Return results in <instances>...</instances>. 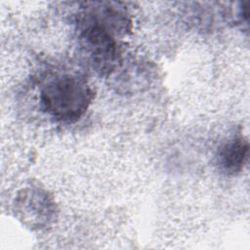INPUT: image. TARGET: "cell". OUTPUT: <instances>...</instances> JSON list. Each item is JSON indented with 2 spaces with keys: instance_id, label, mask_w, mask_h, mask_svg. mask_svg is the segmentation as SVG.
Segmentation results:
<instances>
[{
  "instance_id": "6da1fadb",
  "label": "cell",
  "mask_w": 250,
  "mask_h": 250,
  "mask_svg": "<svg viewBox=\"0 0 250 250\" xmlns=\"http://www.w3.org/2000/svg\"><path fill=\"white\" fill-rule=\"evenodd\" d=\"M94 99L91 86L83 78L64 74L48 81L40 92V104L50 117L74 123L86 112Z\"/></svg>"
},
{
  "instance_id": "3957f363",
  "label": "cell",
  "mask_w": 250,
  "mask_h": 250,
  "mask_svg": "<svg viewBox=\"0 0 250 250\" xmlns=\"http://www.w3.org/2000/svg\"><path fill=\"white\" fill-rule=\"evenodd\" d=\"M249 155L248 141L234 138L224 144L218 151L217 163L219 169L226 175L233 176L242 171Z\"/></svg>"
},
{
  "instance_id": "7a4b0ae2",
  "label": "cell",
  "mask_w": 250,
  "mask_h": 250,
  "mask_svg": "<svg viewBox=\"0 0 250 250\" xmlns=\"http://www.w3.org/2000/svg\"><path fill=\"white\" fill-rule=\"evenodd\" d=\"M119 34L98 20L88 10L79 20V41L96 71L110 73L120 61Z\"/></svg>"
}]
</instances>
